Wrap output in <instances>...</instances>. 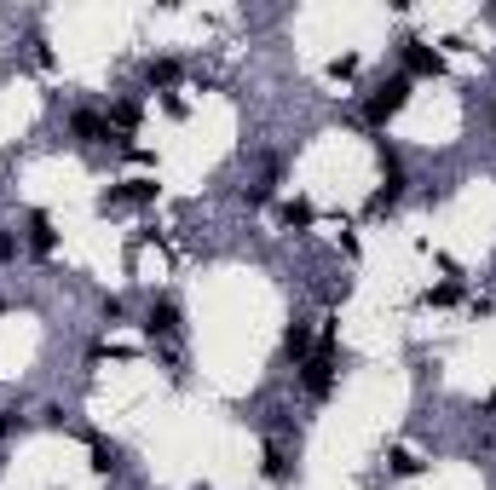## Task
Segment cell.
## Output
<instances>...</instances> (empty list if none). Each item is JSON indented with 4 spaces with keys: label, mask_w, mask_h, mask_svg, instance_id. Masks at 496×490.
I'll list each match as a JSON object with an SVG mask.
<instances>
[{
    "label": "cell",
    "mask_w": 496,
    "mask_h": 490,
    "mask_svg": "<svg viewBox=\"0 0 496 490\" xmlns=\"http://www.w3.org/2000/svg\"><path fill=\"white\" fill-rule=\"evenodd\" d=\"M375 162H381V191L370 196V214H386V208H398V196H404V156L393 151L386 139H375Z\"/></svg>",
    "instance_id": "2"
},
{
    "label": "cell",
    "mask_w": 496,
    "mask_h": 490,
    "mask_svg": "<svg viewBox=\"0 0 496 490\" xmlns=\"http://www.w3.org/2000/svg\"><path fill=\"white\" fill-rule=\"evenodd\" d=\"M386 468H393L398 479H416V473H421V461L410 456V450H386Z\"/></svg>",
    "instance_id": "15"
},
{
    "label": "cell",
    "mask_w": 496,
    "mask_h": 490,
    "mask_svg": "<svg viewBox=\"0 0 496 490\" xmlns=\"http://www.w3.org/2000/svg\"><path fill=\"white\" fill-rule=\"evenodd\" d=\"M69 133H76V144H104V139H116V127H110V116H104V110H76V116H69Z\"/></svg>",
    "instance_id": "6"
},
{
    "label": "cell",
    "mask_w": 496,
    "mask_h": 490,
    "mask_svg": "<svg viewBox=\"0 0 496 490\" xmlns=\"http://www.w3.org/2000/svg\"><path fill=\"white\" fill-rule=\"evenodd\" d=\"M87 445H93V473H116L122 468V445H104L99 433H87Z\"/></svg>",
    "instance_id": "13"
},
{
    "label": "cell",
    "mask_w": 496,
    "mask_h": 490,
    "mask_svg": "<svg viewBox=\"0 0 496 490\" xmlns=\"http://www.w3.org/2000/svg\"><path fill=\"white\" fill-rule=\"evenodd\" d=\"M174 81H179V58H150V64H144V87L174 93Z\"/></svg>",
    "instance_id": "10"
},
{
    "label": "cell",
    "mask_w": 496,
    "mask_h": 490,
    "mask_svg": "<svg viewBox=\"0 0 496 490\" xmlns=\"http://www.w3.org/2000/svg\"><path fill=\"white\" fill-rule=\"evenodd\" d=\"M99 317H104V323H122V317H127V306L116 300V294H104V300H99Z\"/></svg>",
    "instance_id": "17"
},
{
    "label": "cell",
    "mask_w": 496,
    "mask_h": 490,
    "mask_svg": "<svg viewBox=\"0 0 496 490\" xmlns=\"http://www.w3.org/2000/svg\"><path fill=\"white\" fill-rule=\"evenodd\" d=\"M139 202H156V179H127V185H110L99 196L104 214H110V208H139Z\"/></svg>",
    "instance_id": "5"
},
{
    "label": "cell",
    "mask_w": 496,
    "mask_h": 490,
    "mask_svg": "<svg viewBox=\"0 0 496 490\" xmlns=\"http://www.w3.org/2000/svg\"><path fill=\"white\" fill-rule=\"evenodd\" d=\"M398 58H404V76L416 81V76H444V53L439 46H427L421 35H404L398 41Z\"/></svg>",
    "instance_id": "4"
},
{
    "label": "cell",
    "mask_w": 496,
    "mask_h": 490,
    "mask_svg": "<svg viewBox=\"0 0 496 490\" xmlns=\"http://www.w3.org/2000/svg\"><path fill=\"white\" fill-rule=\"evenodd\" d=\"M110 127H122V133L139 127V98H122V104H110Z\"/></svg>",
    "instance_id": "14"
},
{
    "label": "cell",
    "mask_w": 496,
    "mask_h": 490,
    "mask_svg": "<svg viewBox=\"0 0 496 490\" xmlns=\"http://www.w3.org/2000/svg\"><path fill=\"white\" fill-rule=\"evenodd\" d=\"M174 329H179V300H174V294H156V300H150V312H144V335H174Z\"/></svg>",
    "instance_id": "7"
},
{
    "label": "cell",
    "mask_w": 496,
    "mask_h": 490,
    "mask_svg": "<svg viewBox=\"0 0 496 490\" xmlns=\"http://www.w3.org/2000/svg\"><path fill=\"white\" fill-rule=\"evenodd\" d=\"M18 260V231H0V265Z\"/></svg>",
    "instance_id": "18"
},
{
    "label": "cell",
    "mask_w": 496,
    "mask_h": 490,
    "mask_svg": "<svg viewBox=\"0 0 496 490\" xmlns=\"http://www.w3.org/2000/svg\"><path fill=\"white\" fill-rule=\"evenodd\" d=\"M300 387H306V398H329L335 392V323L318 335V347H312V358L300 363Z\"/></svg>",
    "instance_id": "1"
},
{
    "label": "cell",
    "mask_w": 496,
    "mask_h": 490,
    "mask_svg": "<svg viewBox=\"0 0 496 490\" xmlns=\"http://www.w3.org/2000/svg\"><path fill=\"white\" fill-rule=\"evenodd\" d=\"M462 300V289L456 283H439V289H427V306H456Z\"/></svg>",
    "instance_id": "16"
},
{
    "label": "cell",
    "mask_w": 496,
    "mask_h": 490,
    "mask_svg": "<svg viewBox=\"0 0 496 490\" xmlns=\"http://www.w3.org/2000/svg\"><path fill=\"white\" fill-rule=\"evenodd\" d=\"M23 242H29V254H41V260H46V254L58 249V231H53V219H46V214H29V237H23Z\"/></svg>",
    "instance_id": "9"
},
{
    "label": "cell",
    "mask_w": 496,
    "mask_h": 490,
    "mask_svg": "<svg viewBox=\"0 0 496 490\" xmlns=\"http://www.w3.org/2000/svg\"><path fill=\"white\" fill-rule=\"evenodd\" d=\"M277 219H283L289 231H312V225H318V214H312V202H300V196H295V202H277Z\"/></svg>",
    "instance_id": "11"
},
{
    "label": "cell",
    "mask_w": 496,
    "mask_h": 490,
    "mask_svg": "<svg viewBox=\"0 0 496 490\" xmlns=\"http://www.w3.org/2000/svg\"><path fill=\"white\" fill-rule=\"evenodd\" d=\"M312 347H318V340H312V323H306V317H295V323H283V358L295 363V370H300V363L312 358Z\"/></svg>",
    "instance_id": "8"
},
{
    "label": "cell",
    "mask_w": 496,
    "mask_h": 490,
    "mask_svg": "<svg viewBox=\"0 0 496 490\" xmlns=\"http://www.w3.org/2000/svg\"><path fill=\"white\" fill-rule=\"evenodd\" d=\"M265 479H272V485H289V479H295V461H289L283 456V445H265Z\"/></svg>",
    "instance_id": "12"
},
{
    "label": "cell",
    "mask_w": 496,
    "mask_h": 490,
    "mask_svg": "<svg viewBox=\"0 0 496 490\" xmlns=\"http://www.w3.org/2000/svg\"><path fill=\"white\" fill-rule=\"evenodd\" d=\"M18 427H23V415H18V410H0V438H12Z\"/></svg>",
    "instance_id": "19"
},
{
    "label": "cell",
    "mask_w": 496,
    "mask_h": 490,
    "mask_svg": "<svg viewBox=\"0 0 496 490\" xmlns=\"http://www.w3.org/2000/svg\"><path fill=\"white\" fill-rule=\"evenodd\" d=\"M404 104H410V76L398 69V76H386L381 87L364 98V121H370V127H386V121H393Z\"/></svg>",
    "instance_id": "3"
}]
</instances>
